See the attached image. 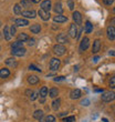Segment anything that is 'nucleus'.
Listing matches in <instances>:
<instances>
[{
    "instance_id": "nucleus-12",
    "label": "nucleus",
    "mask_w": 115,
    "mask_h": 122,
    "mask_svg": "<svg viewBox=\"0 0 115 122\" xmlns=\"http://www.w3.org/2000/svg\"><path fill=\"white\" fill-rule=\"evenodd\" d=\"M106 33H107V38L113 40L115 39V28L112 26H109L107 27V30H106Z\"/></svg>"
},
{
    "instance_id": "nucleus-42",
    "label": "nucleus",
    "mask_w": 115,
    "mask_h": 122,
    "mask_svg": "<svg viewBox=\"0 0 115 122\" xmlns=\"http://www.w3.org/2000/svg\"><path fill=\"white\" fill-rule=\"evenodd\" d=\"M103 1H104V3L107 5V6H111V5L114 2V0H103Z\"/></svg>"
},
{
    "instance_id": "nucleus-49",
    "label": "nucleus",
    "mask_w": 115,
    "mask_h": 122,
    "mask_svg": "<svg viewBox=\"0 0 115 122\" xmlns=\"http://www.w3.org/2000/svg\"><path fill=\"white\" fill-rule=\"evenodd\" d=\"M99 59H100V57H95V58H94V61H95V62H97V61H99Z\"/></svg>"
},
{
    "instance_id": "nucleus-27",
    "label": "nucleus",
    "mask_w": 115,
    "mask_h": 122,
    "mask_svg": "<svg viewBox=\"0 0 115 122\" xmlns=\"http://www.w3.org/2000/svg\"><path fill=\"white\" fill-rule=\"evenodd\" d=\"M20 7H21V8H30V7H31V2H30V1H29V0H21V1H20Z\"/></svg>"
},
{
    "instance_id": "nucleus-37",
    "label": "nucleus",
    "mask_w": 115,
    "mask_h": 122,
    "mask_svg": "<svg viewBox=\"0 0 115 122\" xmlns=\"http://www.w3.org/2000/svg\"><path fill=\"white\" fill-rule=\"evenodd\" d=\"M110 87L112 88V89H115V77L111 78V80H110Z\"/></svg>"
},
{
    "instance_id": "nucleus-18",
    "label": "nucleus",
    "mask_w": 115,
    "mask_h": 122,
    "mask_svg": "<svg viewBox=\"0 0 115 122\" xmlns=\"http://www.w3.org/2000/svg\"><path fill=\"white\" fill-rule=\"evenodd\" d=\"M10 76V71L9 69H7V68H3V69H0V78H8Z\"/></svg>"
},
{
    "instance_id": "nucleus-52",
    "label": "nucleus",
    "mask_w": 115,
    "mask_h": 122,
    "mask_svg": "<svg viewBox=\"0 0 115 122\" xmlns=\"http://www.w3.org/2000/svg\"><path fill=\"white\" fill-rule=\"evenodd\" d=\"M0 25H1V22H0Z\"/></svg>"
},
{
    "instance_id": "nucleus-25",
    "label": "nucleus",
    "mask_w": 115,
    "mask_h": 122,
    "mask_svg": "<svg viewBox=\"0 0 115 122\" xmlns=\"http://www.w3.org/2000/svg\"><path fill=\"white\" fill-rule=\"evenodd\" d=\"M20 48H23V42L22 41H16L13 42L12 45H11V49H20Z\"/></svg>"
},
{
    "instance_id": "nucleus-21",
    "label": "nucleus",
    "mask_w": 115,
    "mask_h": 122,
    "mask_svg": "<svg viewBox=\"0 0 115 122\" xmlns=\"http://www.w3.org/2000/svg\"><path fill=\"white\" fill-rule=\"evenodd\" d=\"M6 64H8V66H10V67L16 68L17 66H18V62L16 61V59L14 58H8L6 60Z\"/></svg>"
},
{
    "instance_id": "nucleus-33",
    "label": "nucleus",
    "mask_w": 115,
    "mask_h": 122,
    "mask_svg": "<svg viewBox=\"0 0 115 122\" xmlns=\"http://www.w3.org/2000/svg\"><path fill=\"white\" fill-rule=\"evenodd\" d=\"M16 33H17V27L13 25V26L10 27V35L12 36V37H14V36H16Z\"/></svg>"
},
{
    "instance_id": "nucleus-35",
    "label": "nucleus",
    "mask_w": 115,
    "mask_h": 122,
    "mask_svg": "<svg viewBox=\"0 0 115 122\" xmlns=\"http://www.w3.org/2000/svg\"><path fill=\"white\" fill-rule=\"evenodd\" d=\"M67 7L70 10H73L74 9V2L73 0H67Z\"/></svg>"
},
{
    "instance_id": "nucleus-2",
    "label": "nucleus",
    "mask_w": 115,
    "mask_h": 122,
    "mask_svg": "<svg viewBox=\"0 0 115 122\" xmlns=\"http://www.w3.org/2000/svg\"><path fill=\"white\" fill-rule=\"evenodd\" d=\"M65 51H67V48L64 47L63 45H55L54 47H53V52H54L57 56H63L64 53H65Z\"/></svg>"
},
{
    "instance_id": "nucleus-41",
    "label": "nucleus",
    "mask_w": 115,
    "mask_h": 122,
    "mask_svg": "<svg viewBox=\"0 0 115 122\" xmlns=\"http://www.w3.org/2000/svg\"><path fill=\"white\" fill-rule=\"evenodd\" d=\"M37 98H38V92H33V93H32V96L30 97V99H31L32 101H33V100H35Z\"/></svg>"
},
{
    "instance_id": "nucleus-24",
    "label": "nucleus",
    "mask_w": 115,
    "mask_h": 122,
    "mask_svg": "<svg viewBox=\"0 0 115 122\" xmlns=\"http://www.w3.org/2000/svg\"><path fill=\"white\" fill-rule=\"evenodd\" d=\"M33 118L37 120H41L43 118V111L42 110H35L33 113Z\"/></svg>"
},
{
    "instance_id": "nucleus-14",
    "label": "nucleus",
    "mask_w": 115,
    "mask_h": 122,
    "mask_svg": "<svg viewBox=\"0 0 115 122\" xmlns=\"http://www.w3.org/2000/svg\"><path fill=\"white\" fill-rule=\"evenodd\" d=\"M53 21L58 22V23H62V22L67 21V18L65 16H62V15H57V16H54V18H53Z\"/></svg>"
},
{
    "instance_id": "nucleus-28",
    "label": "nucleus",
    "mask_w": 115,
    "mask_h": 122,
    "mask_svg": "<svg viewBox=\"0 0 115 122\" xmlns=\"http://www.w3.org/2000/svg\"><path fill=\"white\" fill-rule=\"evenodd\" d=\"M13 12H14V15H21V12H22V8L20 7L19 3L14 5V7H13Z\"/></svg>"
},
{
    "instance_id": "nucleus-38",
    "label": "nucleus",
    "mask_w": 115,
    "mask_h": 122,
    "mask_svg": "<svg viewBox=\"0 0 115 122\" xmlns=\"http://www.w3.org/2000/svg\"><path fill=\"white\" fill-rule=\"evenodd\" d=\"M27 41H28V45L30 46V47H31V46H34V45H35V40H34L33 38H29Z\"/></svg>"
},
{
    "instance_id": "nucleus-9",
    "label": "nucleus",
    "mask_w": 115,
    "mask_h": 122,
    "mask_svg": "<svg viewBox=\"0 0 115 122\" xmlns=\"http://www.w3.org/2000/svg\"><path fill=\"white\" fill-rule=\"evenodd\" d=\"M14 26L16 27H26L29 25V21L27 19H24V18H19V19H16V21H14Z\"/></svg>"
},
{
    "instance_id": "nucleus-7",
    "label": "nucleus",
    "mask_w": 115,
    "mask_h": 122,
    "mask_svg": "<svg viewBox=\"0 0 115 122\" xmlns=\"http://www.w3.org/2000/svg\"><path fill=\"white\" fill-rule=\"evenodd\" d=\"M26 49L24 48H20V49H12L11 51V55L14 56V57H22V56L26 55Z\"/></svg>"
},
{
    "instance_id": "nucleus-53",
    "label": "nucleus",
    "mask_w": 115,
    "mask_h": 122,
    "mask_svg": "<svg viewBox=\"0 0 115 122\" xmlns=\"http://www.w3.org/2000/svg\"><path fill=\"white\" fill-rule=\"evenodd\" d=\"M0 49H1V48H0Z\"/></svg>"
},
{
    "instance_id": "nucleus-46",
    "label": "nucleus",
    "mask_w": 115,
    "mask_h": 122,
    "mask_svg": "<svg viewBox=\"0 0 115 122\" xmlns=\"http://www.w3.org/2000/svg\"><path fill=\"white\" fill-rule=\"evenodd\" d=\"M30 1H32V2H34V3H38V2H40L41 0H30Z\"/></svg>"
},
{
    "instance_id": "nucleus-40",
    "label": "nucleus",
    "mask_w": 115,
    "mask_h": 122,
    "mask_svg": "<svg viewBox=\"0 0 115 122\" xmlns=\"http://www.w3.org/2000/svg\"><path fill=\"white\" fill-rule=\"evenodd\" d=\"M64 79H65V78H64L63 76H61V77H55L54 79H53V80H54L55 82H58V81H63Z\"/></svg>"
},
{
    "instance_id": "nucleus-45",
    "label": "nucleus",
    "mask_w": 115,
    "mask_h": 122,
    "mask_svg": "<svg viewBox=\"0 0 115 122\" xmlns=\"http://www.w3.org/2000/svg\"><path fill=\"white\" fill-rule=\"evenodd\" d=\"M109 55H110V56H113V57H115V50H111V51H109Z\"/></svg>"
},
{
    "instance_id": "nucleus-30",
    "label": "nucleus",
    "mask_w": 115,
    "mask_h": 122,
    "mask_svg": "<svg viewBox=\"0 0 115 122\" xmlns=\"http://www.w3.org/2000/svg\"><path fill=\"white\" fill-rule=\"evenodd\" d=\"M58 94H59V91H58L57 88H51L49 91V96L51 98H55V97H58Z\"/></svg>"
},
{
    "instance_id": "nucleus-51",
    "label": "nucleus",
    "mask_w": 115,
    "mask_h": 122,
    "mask_svg": "<svg viewBox=\"0 0 115 122\" xmlns=\"http://www.w3.org/2000/svg\"><path fill=\"white\" fill-rule=\"evenodd\" d=\"M113 12L115 13V7H114V8H113Z\"/></svg>"
},
{
    "instance_id": "nucleus-19",
    "label": "nucleus",
    "mask_w": 115,
    "mask_h": 122,
    "mask_svg": "<svg viewBox=\"0 0 115 122\" xmlns=\"http://www.w3.org/2000/svg\"><path fill=\"white\" fill-rule=\"evenodd\" d=\"M84 31H85V33H91L93 31V25L90 21H86L84 25Z\"/></svg>"
},
{
    "instance_id": "nucleus-22",
    "label": "nucleus",
    "mask_w": 115,
    "mask_h": 122,
    "mask_svg": "<svg viewBox=\"0 0 115 122\" xmlns=\"http://www.w3.org/2000/svg\"><path fill=\"white\" fill-rule=\"evenodd\" d=\"M28 82H29V84H37L39 82V78L37 76H29Z\"/></svg>"
},
{
    "instance_id": "nucleus-44",
    "label": "nucleus",
    "mask_w": 115,
    "mask_h": 122,
    "mask_svg": "<svg viewBox=\"0 0 115 122\" xmlns=\"http://www.w3.org/2000/svg\"><path fill=\"white\" fill-rule=\"evenodd\" d=\"M111 26L115 28V18H112V19H111Z\"/></svg>"
},
{
    "instance_id": "nucleus-39",
    "label": "nucleus",
    "mask_w": 115,
    "mask_h": 122,
    "mask_svg": "<svg viewBox=\"0 0 115 122\" xmlns=\"http://www.w3.org/2000/svg\"><path fill=\"white\" fill-rule=\"evenodd\" d=\"M81 104H82L83 107H87V106H90V100H89V99H84V100H82Z\"/></svg>"
},
{
    "instance_id": "nucleus-23",
    "label": "nucleus",
    "mask_w": 115,
    "mask_h": 122,
    "mask_svg": "<svg viewBox=\"0 0 115 122\" xmlns=\"http://www.w3.org/2000/svg\"><path fill=\"white\" fill-rule=\"evenodd\" d=\"M3 36H5V39H6V40H8V41L11 39V37H12V36L10 35V28H9V27H5V29H3Z\"/></svg>"
},
{
    "instance_id": "nucleus-26",
    "label": "nucleus",
    "mask_w": 115,
    "mask_h": 122,
    "mask_svg": "<svg viewBox=\"0 0 115 122\" xmlns=\"http://www.w3.org/2000/svg\"><path fill=\"white\" fill-rule=\"evenodd\" d=\"M28 39H29V36L27 35V33H24V32H22V33H20V35L18 36V40H19V41L26 42Z\"/></svg>"
},
{
    "instance_id": "nucleus-36",
    "label": "nucleus",
    "mask_w": 115,
    "mask_h": 122,
    "mask_svg": "<svg viewBox=\"0 0 115 122\" xmlns=\"http://www.w3.org/2000/svg\"><path fill=\"white\" fill-rule=\"evenodd\" d=\"M29 69H30V70H35V71L41 72V69H40V68H38V67H35L34 64H30V66H29Z\"/></svg>"
},
{
    "instance_id": "nucleus-10",
    "label": "nucleus",
    "mask_w": 115,
    "mask_h": 122,
    "mask_svg": "<svg viewBox=\"0 0 115 122\" xmlns=\"http://www.w3.org/2000/svg\"><path fill=\"white\" fill-rule=\"evenodd\" d=\"M21 15H22L23 17H26V18H31V19H33V18H35V16H37V12H35L34 10H26V11H22Z\"/></svg>"
},
{
    "instance_id": "nucleus-3",
    "label": "nucleus",
    "mask_w": 115,
    "mask_h": 122,
    "mask_svg": "<svg viewBox=\"0 0 115 122\" xmlns=\"http://www.w3.org/2000/svg\"><path fill=\"white\" fill-rule=\"evenodd\" d=\"M60 63L61 61L58 58H52L51 61H50V69L52 71H57L59 69V67H60Z\"/></svg>"
},
{
    "instance_id": "nucleus-29",
    "label": "nucleus",
    "mask_w": 115,
    "mask_h": 122,
    "mask_svg": "<svg viewBox=\"0 0 115 122\" xmlns=\"http://www.w3.org/2000/svg\"><path fill=\"white\" fill-rule=\"evenodd\" d=\"M48 93H49V90L47 87H42L40 89V97L41 98H45V97L48 96Z\"/></svg>"
},
{
    "instance_id": "nucleus-11",
    "label": "nucleus",
    "mask_w": 115,
    "mask_h": 122,
    "mask_svg": "<svg viewBox=\"0 0 115 122\" xmlns=\"http://www.w3.org/2000/svg\"><path fill=\"white\" fill-rule=\"evenodd\" d=\"M72 18H73L74 22L77 25H81L82 23V16H81V13L79 11H74L73 15H72Z\"/></svg>"
},
{
    "instance_id": "nucleus-43",
    "label": "nucleus",
    "mask_w": 115,
    "mask_h": 122,
    "mask_svg": "<svg viewBox=\"0 0 115 122\" xmlns=\"http://www.w3.org/2000/svg\"><path fill=\"white\" fill-rule=\"evenodd\" d=\"M32 93H33V91H32V90H27L26 91V94H27V96H29V97H31Z\"/></svg>"
},
{
    "instance_id": "nucleus-50",
    "label": "nucleus",
    "mask_w": 115,
    "mask_h": 122,
    "mask_svg": "<svg viewBox=\"0 0 115 122\" xmlns=\"http://www.w3.org/2000/svg\"><path fill=\"white\" fill-rule=\"evenodd\" d=\"M102 122H109V121H107V119H105V118H103V119H102Z\"/></svg>"
},
{
    "instance_id": "nucleus-13",
    "label": "nucleus",
    "mask_w": 115,
    "mask_h": 122,
    "mask_svg": "<svg viewBox=\"0 0 115 122\" xmlns=\"http://www.w3.org/2000/svg\"><path fill=\"white\" fill-rule=\"evenodd\" d=\"M38 15L40 16V18H41L42 20H44V21H47V20H49L50 19V12H45V11H43L42 9H40L38 11Z\"/></svg>"
},
{
    "instance_id": "nucleus-34",
    "label": "nucleus",
    "mask_w": 115,
    "mask_h": 122,
    "mask_svg": "<svg viewBox=\"0 0 115 122\" xmlns=\"http://www.w3.org/2000/svg\"><path fill=\"white\" fill-rule=\"evenodd\" d=\"M45 122H57V120L53 116H48L45 118Z\"/></svg>"
},
{
    "instance_id": "nucleus-17",
    "label": "nucleus",
    "mask_w": 115,
    "mask_h": 122,
    "mask_svg": "<svg viewBox=\"0 0 115 122\" xmlns=\"http://www.w3.org/2000/svg\"><path fill=\"white\" fill-rule=\"evenodd\" d=\"M70 97H71V99H79L81 97V91L79 90V89H74V90L71 91L70 93Z\"/></svg>"
},
{
    "instance_id": "nucleus-6",
    "label": "nucleus",
    "mask_w": 115,
    "mask_h": 122,
    "mask_svg": "<svg viewBox=\"0 0 115 122\" xmlns=\"http://www.w3.org/2000/svg\"><path fill=\"white\" fill-rule=\"evenodd\" d=\"M69 36L71 38H77V25L75 23H72L70 26V29H69Z\"/></svg>"
},
{
    "instance_id": "nucleus-48",
    "label": "nucleus",
    "mask_w": 115,
    "mask_h": 122,
    "mask_svg": "<svg viewBox=\"0 0 115 122\" xmlns=\"http://www.w3.org/2000/svg\"><path fill=\"white\" fill-rule=\"evenodd\" d=\"M64 116H67V112H62V113H60V117H64Z\"/></svg>"
},
{
    "instance_id": "nucleus-16",
    "label": "nucleus",
    "mask_w": 115,
    "mask_h": 122,
    "mask_svg": "<svg viewBox=\"0 0 115 122\" xmlns=\"http://www.w3.org/2000/svg\"><path fill=\"white\" fill-rule=\"evenodd\" d=\"M53 9H54V11L57 12V15H62V12H63V8H62V5H61L60 1L55 2Z\"/></svg>"
},
{
    "instance_id": "nucleus-47",
    "label": "nucleus",
    "mask_w": 115,
    "mask_h": 122,
    "mask_svg": "<svg viewBox=\"0 0 115 122\" xmlns=\"http://www.w3.org/2000/svg\"><path fill=\"white\" fill-rule=\"evenodd\" d=\"M95 92H104V91H103L102 89H96V90H95Z\"/></svg>"
},
{
    "instance_id": "nucleus-15",
    "label": "nucleus",
    "mask_w": 115,
    "mask_h": 122,
    "mask_svg": "<svg viewBox=\"0 0 115 122\" xmlns=\"http://www.w3.org/2000/svg\"><path fill=\"white\" fill-rule=\"evenodd\" d=\"M100 48H101V41L99 39H96L95 41L93 42V48H92V52L93 53H97L100 51Z\"/></svg>"
},
{
    "instance_id": "nucleus-5",
    "label": "nucleus",
    "mask_w": 115,
    "mask_h": 122,
    "mask_svg": "<svg viewBox=\"0 0 115 122\" xmlns=\"http://www.w3.org/2000/svg\"><path fill=\"white\" fill-rule=\"evenodd\" d=\"M90 46V40L87 37H84L82 40H81V43H80V50L81 51H85L86 49L89 48Z\"/></svg>"
},
{
    "instance_id": "nucleus-31",
    "label": "nucleus",
    "mask_w": 115,
    "mask_h": 122,
    "mask_svg": "<svg viewBox=\"0 0 115 122\" xmlns=\"http://www.w3.org/2000/svg\"><path fill=\"white\" fill-rule=\"evenodd\" d=\"M60 103H61V100L60 99L54 100V101L52 102V108H53V110H58V109H59V108H60Z\"/></svg>"
},
{
    "instance_id": "nucleus-8",
    "label": "nucleus",
    "mask_w": 115,
    "mask_h": 122,
    "mask_svg": "<svg viewBox=\"0 0 115 122\" xmlns=\"http://www.w3.org/2000/svg\"><path fill=\"white\" fill-rule=\"evenodd\" d=\"M51 1L50 0H44L41 2V9L45 12H50V9H51Z\"/></svg>"
},
{
    "instance_id": "nucleus-32",
    "label": "nucleus",
    "mask_w": 115,
    "mask_h": 122,
    "mask_svg": "<svg viewBox=\"0 0 115 122\" xmlns=\"http://www.w3.org/2000/svg\"><path fill=\"white\" fill-rule=\"evenodd\" d=\"M63 122H75V117L71 116V117H67V118H63Z\"/></svg>"
},
{
    "instance_id": "nucleus-20",
    "label": "nucleus",
    "mask_w": 115,
    "mask_h": 122,
    "mask_svg": "<svg viewBox=\"0 0 115 122\" xmlns=\"http://www.w3.org/2000/svg\"><path fill=\"white\" fill-rule=\"evenodd\" d=\"M30 31H31L32 33H39V32L41 31V27H40V25H38V23H34V25H32V26L30 27Z\"/></svg>"
},
{
    "instance_id": "nucleus-1",
    "label": "nucleus",
    "mask_w": 115,
    "mask_h": 122,
    "mask_svg": "<svg viewBox=\"0 0 115 122\" xmlns=\"http://www.w3.org/2000/svg\"><path fill=\"white\" fill-rule=\"evenodd\" d=\"M101 98H102L104 102H111L115 99V93L112 92V91H104Z\"/></svg>"
},
{
    "instance_id": "nucleus-4",
    "label": "nucleus",
    "mask_w": 115,
    "mask_h": 122,
    "mask_svg": "<svg viewBox=\"0 0 115 122\" xmlns=\"http://www.w3.org/2000/svg\"><path fill=\"white\" fill-rule=\"evenodd\" d=\"M57 41L59 42V45H65L69 42V39L65 33H59L57 36Z\"/></svg>"
}]
</instances>
